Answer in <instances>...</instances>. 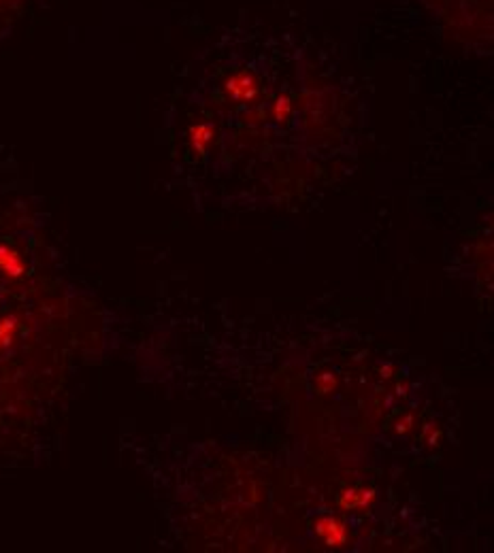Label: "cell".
<instances>
[{
  "label": "cell",
  "instance_id": "cell-6",
  "mask_svg": "<svg viewBox=\"0 0 494 553\" xmlns=\"http://www.w3.org/2000/svg\"><path fill=\"white\" fill-rule=\"evenodd\" d=\"M335 377L331 375V373H324V375H320L318 377V381H316V385H318V390H320V394H326V392H331L333 388H335Z\"/></svg>",
  "mask_w": 494,
  "mask_h": 553
},
{
  "label": "cell",
  "instance_id": "cell-2",
  "mask_svg": "<svg viewBox=\"0 0 494 553\" xmlns=\"http://www.w3.org/2000/svg\"><path fill=\"white\" fill-rule=\"evenodd\" d=\"M226 92L239 102H249L258 96V81L252 72H237L226 81Z\"/></svg>",
  "mask_w": 494,
  "mask_h": 553
},
{
  "label": "cell",
  "instance_id": "cell-4",
  "mask_svg": "<svg viewBox=\"0 0 494 553\" xmlns=\"http://www.w3.org/2000/svg\"><path fill=\"white\" fill-rule=\"evenodd\" d=\"M190 141L192 147L198 153H205L209 149V145L213 143V126L211 124H196L190 128Z\"/></svg>",
  "mask_w": 494,
  "mask_h": 553
},
{
  "label": "cell",
  "instance_id": "cell-7",
  "mask_svg": "<svg viewBox=\"0 0 494 553\" xmlns=\"http://www.w3.org/2000/svg\"><path fill=\"white\" fill-rule=\"evenodd\" d=\"M11 0H0V15H2V11L6 9V4H9Z\"/></svg>",
  "mask_w": 494,
  "mask_h": 553
},
{
  "label": "cell",
  "instance_id": "cell-5",
  "mask_svg": "<svg viewBox=\"0 0 494 553\" xmlns=\"http://www.w3.org/2000/svg\"><path fill=\"white\" fill-rule=\"evenodd\" d=\"M273 113H275V119H277V121H286V119L290 117V113H292V102H290V98H288V96L277 98Z\"/></svg>",
  "mask_w": 494,
  "mask_h": 553
},
{
  "label": "cell",
  "instance_id": "cell-1",
  "mask_svg": "<svg viewBox=\"0 0 494 553\" xmlns=\"http://www.w3.org/2000/svg\"><path fill=\"white\" fill-rule=\"evenodd\" d=\"M316 535L324 541V545L328 547H343L348 543V530L345 524L339 522L337 518H320L316 524Z\"/></svg>",
  "mask_w": 494,
  "mask_h": 553
},
{
  "label": "cell",
  "instance_id": "cell-3",
  "mask_svg": "<svg viewBox=\"0 0 494 553\" xmlns=\"http://www.w3.org/2000/svg\"><path fill=\"white\" fill-rule=\"evenodd\" d=\"M375 500V492L373 490H365V488H354V490H345L339 496V505L343 509L356 511V509H365Z\"/></svg>",
  "mask_w": 494,
  "mask_h": 553
}]
</instances>
